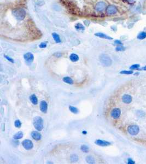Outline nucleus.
<instances>
[{
	"label": "nucleus",
	"instance_id": "obj_1",
	"mask_svg": "<svg viewBox=\"0 0 146 164\" xmlns=\"http://www.w3.org/2000/svg\"><path fill=\"white\" fill-rule=\"evenodd\" d=\"M13 14L15 18L19 21H21L24 20L26 16V12L22 8L15 9L13 11Z\"/></svg>",
	"mask_w": 146,
	"mask_h": 164
},
{
	"label": "nucleus",
	"instance_id": "obj_2",
	"mask_svg": "<svg viewBox=\"0 0 146 164\" xmlns=\"http://www.w3.org/2000/svg\"><path fill=\"white\" fill-rule=\"evenodd\" d=\"M33 126L37 131H42L44 128L43 119L41 117H36L33 119Z\"/></svg>",
	"mask_w": 146,
	"mask_h": 164
},
{
	"label": "nucleus",
	"instance_id": "obj_3",
	"mask_svg": "<svg viewBox=\"0 0 146 164\" xmlns=\"http://www.w3.org/2000/svg\"><path fill=\"white\" fill-rule=\"evenodd\" d=\"M100 61L104 66L108 67L112 65V61L109 56L107 54H102L100 56Z\"/></svg>",
	"mask_w": 146,
	"mask_h": 164
},
{
	"label": "nucleus",
	"instance_id": "obj_4",
	"mask_svg": "<svg viewBox=\"0 0 146 164\" xmlns=\"http://www.w3.org/2000/svg\"><path fill=\"white\" fill-rule=\"evenodd\" d=\"M140 131L139 127L137 125H131L128 128V132L132 136L137 135Z\"/></svg>",
	"mask_w": 146,
	"mask_h": 164
},
{
	"label": "nucleus",
	"instance_id": "obj_5",
	"mask_svg": "<svg viewBox=\"0 0 146 164\" xmlns=\"http://www.w3.org/2000/svg\"><path fill=\"white\" fill-rule=\"evenodd\" d=\"M118 12V9L115 5H110L107 7L106 9V14L108 15H112L116 14Z\"/></svg>",
	"mask_w": 146,
	"mask_h": 164
},
{
	"label": "nucleus",
	"instance_id": "obj_6",
	"mask_svg": "<svg viewBox=\"0 0 146 164\" xmlns=\"http://www.w3.org/2000/svg\"><path fill=\"white\" fill-rule=\"evenodd\" d=\"M22 146L25 149L30 150L33 147V144L32 142L30 139H25L22 141Z\"/></svg>",
	"mask_w": 146,
	"mask_h": 164
},
{
	"label": "nucleus",
	"instance_id": "obj_7",
	"mask_svg": "<svg viewBox=\"0 0 146 164\" xmlns=\"http://www.w3.org/2000/svg\"><path fill=\"white\" fill-rule=\"evenodd\" d=\"M106 4L104 2H99L95 5V10L97 12H102L106 9Z\"/></svg>",
	"mask_w": 146,
	"mask_h": 164
},
{
	"label": "nucleus",
	"instance_id": "obj_8",
	"mask_svg": "<svg viewBox=\"0 0 146 164\" xmlns=\"http://www.w3.org/2000/svg\"><path fill=\"white\" fill-rule=\"evenodd\" d=\"M121 115V110L118 108H115L111 112V116L114 119L119 118Z\"/></svg>",
	"mask_w": 146,
	"mask_h": 164
},
{
	"label": "nucleus",
	"instance_id": "obj_9",
	"mask_svg": "<svg viewBox=\"0 0 146 164\" xmlns=\"http://www.w3.org/2000/svg\"><path fill=\"white\" fill-rule=\"evenodd\" d=\"M24 58L27 64H30L33 61L34 55L31 53H27L24 55Z\"/></svg>",
	"mask_w": 146,
	"mask_h": 164
},
{
	"label": "nucleus",
	"instance_id": "obj_10",
	"mask_svg": "<svg viewBox=\"0 0 146 164\" xmlns=\"http://www.w3.org/2000/svg\"><path fill=\"white\" fill-rule=\"evenodd\" d=\"M95 143L96 144H97V146H102V147L108 146H110V145H111V143L109 142L102 140V139H97V140L95 142Z\"/></svg>",
	"mask_w": 146,
	"mask_h": 164
},
{
	"label": "nucleus",
	"instance_id": "obj_11",
	"mask_svg": "<svg viewBox=\"0 0 146 164\" xmlns=\"http://www.w3.org/2000/svg\"><path fill=\"white\" fill-rule=\"evenodd\" d=\"M40 109L42 112L46 113L48 110V103L46 101H42L40 103Z\"/></svg>",
	"mask_w": 146,
	"mask_h": 164
},
{
	"label": "nucleus",
	"instance_id": "obj_12",
	"mask_svg": "<svg viewBox=\"0 0 146 164\" xmlns=\"http://www.w3.org/2000/svg\"><path fill=\"white\" fill-rule=\"evenodd\" d=\"M31 137L33 138V139H34L36 141H40L41 140V138H42V135L38 131H33L31 132Z\"/></svg>",
	"mask_w": 146,
	"mask_h": 164
},
{
	"label": "nucleus",
	"instance_id": "obj_13",
	"mask_svg": "<svg viewBox=\"0 0 146 164\" xmlns=\"http://www.w3.org/2000/svg\"><path fill=\"white\" fill-rule=\"evenodd\" d=\"M122 101L125 103H130L132 102V97L128 94L124 95L122 96Z\"/></svg>",
	"mask_w": 146,
	"mask_h": 164
},
{
	"label": "nucleus",
	"instance_id": "obj_14",
	"mask_svg": "<svg viewBox=\"0 0 146 164\" xmlns=\"http://www.w3.org/2000/svg\"><path fill=\"white\" fill-rule=\"evenodd\" d=\"M95 35L97 37H100V38L106 39V40H113V38H112V37L107 36V35L104 34V33H101V32L96 33H95Z\"/></svg>",
	"mask_w": 146,
	"mask_h": 164
},
{
	"label": "nucleus",
	"instance_id": "obj_15",
	"mask_svg": "<svg viewBox=\"0 0 146 164\" xmlns=\"http://www.w3.org/2000/svg\"><path fill=\"white\" fill-rule=\"evenodd\" d=\"M30 100L34 105H37L38 104V99L35 95L33 94L30 96Z\"/></svg>",
	"mask_w": 146,
	"mask_h": 164
},
{
	"label": "nucleus",
	"instance_id": "obj_16",
	"mask_svg": "<svg viewBox=\"0 0 146 164\" xmlns=\"http://www.w3.org/2000/svg\"><path fill=\"white\" fill-rule=\"evenodd\" d=\"M52 36H53V38L55 42L57 43H59L61 42V41L60 40V38L59 35L57 34V33L53 32L52 33Z\"/></svg>",
	"mask_w": 146,
	"mask_h": 164
},
{
	"label": "nucleus",
	"instance_id": "obj_17",
	"mask_svg": "<svg viewBox=\"0 0 146 164\" xmlns=\"http://www.w3.org/2000/svg\"><path fill=\"white\" fill-rule=\"evenodd\" d=\"M70 59L72 62H77L79 60V56L76 54H72L70 56Z\"/></svg>",
	"mask_w": 146,
	"mask_h": 164
},
{
	"label": "nucleus",
	"instance_id": "obj_18",
	"mask_svg": "<svg viewBox=\"0 0 146 164\" xmlns=\"http://www.w3.org/2000/svg\"><path fill=\"white\" fill-rule=\"evenodd\" d=\"M63 82L68 84L72 85L73 84V81L72 79H71V78L69 77H65L63 78Z\"/></svg>",
	"mask_w": 146,
	"mask_h": 164
},
{
	"label": "nucleus",
	"instance_id": "obj_19",
	"mask_svg": "<svg viewBox=\"0 0 146 164\" xmlns=\"http://www.w3.org/2000/svg\"><path fill=\"white\" fill-rule=\"evenodd\" d=\"M22 137H23V133H22L21 131H19L15 134L13 136V138L14 139H16V140H18V139H20L22 138Z\"/></svg>",
	"mask_w": 146,
	"mask_h": 164
},
{
	"label": "nucleus",
	"instance_id": "obj_20",
	"mask_svg": "<svg viewBox=\"0 0 146 164\" xmlns=\"http://www.w3.org/2000/svg\"><path fill=\"white\" fill-rule=\"evenodd\" d=\"M75 28L77 30H78V31H80V30L84 31V30H85V27H84V26L80 23H77V24H76Z\"/></svg>",
	"mask_w": 146,
	"mask_h": 164
},
{
	"label": "nucleus",
	"instance_id": "obj_21",
	"mask_svg": "<svg viewBox=\"0 0 146 164\" xmlns=\"http://www.w3.org/2000/svg\"><path fill=\"white\" fill-rule=\"evenodd\" d=\"M146 38V32H143H143H140L137 36V38L138 39V40H144V39H145Z\"/></svg>",
	"mask_w": 146,
	"mask_h": 164
},
{
	"label": "nucleus",
	"instance_id": "obj_22",
	"mask_svg": "<svg viewBox=\"0 0 146 164\" xmlns=\"http://www.w3.org/2000/svg\"><path fill=\"white\" fill-rule=\"evenodd\" d=\"M69 109H70V111L71 112L74 113V114H77V113L79 112V111H78L77 108L73 107V106H69Z\"/></svg>",
	"mask_w": 146,
	"mask_h": 164
},
{
	"label": "nucleus",
	"instance_id": "obj_23",
	"mask_svg": "<svg viewBox=\"0 0 146 164\" xmlns=\"http://www.w3.org/2000/svg\"><path fill=\"white\" fill-rule=\"evenodd\" d=\"M86 161H87V163L88 164H94L95 163V159L94 158L91 156H87L86 158Z\"/></svg>",
	"mask_w": 146,
	"mask_h": 164
},
{
	"label": "nucleus",
	"instance_id": "obj_24",
	"mask_svg": "<svg viewBox=\"0 0 146 164\" xmlns=\"http://www.w3.org/2000/svg\"><path fill=\"white\" fill-rule=\"evenodd\" d=\"M80 149L84 153H87L89 152V147L87 146H86V145H82L81 147H80Z\"/></svg>",
	"mask_w": 146,
	"mask_h": 164
},
{
	"label": "nucleus",
	"instance_id": "obj_25",
	"mask_svg": "<svg viewBox=\"0 0 146 164\" xmlns=\"http://www.w3.org/2000/svg\"><path fill=\"white\" fill-rule=\"evenodd\" d=\"M78 160V156L76 154H73L71 156V161L72 162H77Z\"/></svg>",
	"mask_w": 146,
	"mask_h": 164
},
{
	"label": "nucleus",
	"instance_id": "obj_26",
	"mask_svg": "<svg viewBox=\"0 0 146 164\" xmlns=\"http://www.w3.org/2000/svg\"><path fill=\"white\" fill-rule=\"evenodd\" d=\"M14 125L16 128H20L21 126V123L20 121L18 119V120H16L14 122Z\"/></svg>",
	"mask_w": 146,
	"mask_h": 164
},
{
	"label": "nucleus",
	"instance_id": "obj_27",
	"mask_svg": "<svg viewBox=\"0 0 146 164\" xmlns=\"http://www.w3.org/2000/svg\"><path fill=\"white\" fill-rule=\"evenodd\" d=\"M115 50H116V51H124V50H125V48L122 46H117V48H115Z\"/></svg>",
	"mask_w": 146,
	"mask_h": 164
},
{
	"label": "nucleus",
	"instance_id": "obj_28",
	"mask_svg": "<svg viewBox=\"0 0 146 164\" xmlns=\"http://www.w3.org/2000/svg\"><path fill=\"white\" fill-rule=\"evenodd\" d=\"M132 73V71H123L120 72V74H131Z\"/></svg>",
	"mask_w": 146,
	"mask_h": 164
},
{
	"label": "nucleus",
	"instance_id": "obj_29",
	"mask_svg": "<svg viewBox=\"0 0 146 164\" xmlns=\"http://www.w3.org/2000/svg\"><path fill=\"white\" fill-rule=\"evenodd\" d=\"M140 65L139 64H135V65H132V66L130 67V69L131 70H135V69H138L140 67Z\"/></svg>",
	"mask_w": 146,
	"mask_h": 164
},
{
	"label": "nucleus",
	"instance_id": "obj_30",
	"mask_svg": "<svg viewBox=\"0 0 146 164\" xmlns=\"http://www.w3.org/2000/svg\"><path fill=\"white\" fill-rule=\"evenodd\" d=\"M47 46V42H42L40 44V45H39V47L43 49V48H46Z\"/></svg>",
	"mask_w": 146,
	"mask_h": 164
},
{
	"label": "nucleus",
	"instance_id": "obj_31",
	"mask_svg": "<svg viewBox=\"0 0 146 164\" xmlns=\"http://www.w3.org/2000/svg\"><path fill=\"white\" fill-rule=\"evenodd\" d=\"M4 56H5V58L7 60H8L9 61H10V62H12V63H14V60L12 58H11L10 57H9V56H7L6 55H5Z\"/></svg>",
	"mask_w": 146,
	"mask_h": 164
},
{
	"label": "nucleus",
	"instance_id": "obj_32",
	"mask_svg": "<svg viewBox=\"0 0 146 164\" xmlns=\"http://www.w3.org/2000/svg\"><path fill=\"white\" fill-rule=\"evenodd\" d=\"M115 44H117V45H119V46H121L123 44V43H121V41H119V40H115Z\"/></svg>",
	"mask_w": 146,
	"mask_h": 164
},
{
	"label": "nucleus",
	"instance_id": "obj_33",
	"mask_svg": "<svg viewBox=\"0 0 146 164\" xmlns=\"http://www.w3.org/2000/svg\"><path fill=\"white\" fill-rule=\"evenodd\" d=\"M128 163L129 164H135V161H134V160H132L131 159H130V158L128 159Z\"/></svg>",
	"mask_w": 146,
	"mask_h": 164
},
{
	"label": "nucleus",
	"instance_id": "obj_34",
	"mask_svg": "<svg viewBox=\"0 0 146 164\" xmlns=\"http://www.w3.org/2000/svg\"><path fill=\"white\" fill-rule=\"evenodd\" d=\"M54 55H57V57H60L62 55H61V54L57 53V54H54Z\"/></svg>",
	"mask_w": 146,
	"mask_h": 164
},
{
	"label": "nucleus",
	"instance_id": "obj_35",
	"mask_svg": "<svg viewBox=\"0 0 146 164\" xmlns=\"http://www.w3.org/2000/svg\"><path fill=\"white\" fill-rule=\"evenodd\" d=\"M82 133H83V135H86V134L87 133V131H82Z\"/></svg>",
	"mask_w": 146,
	"mask_h": 164
},
{
	"label": "nucleus",
	"instance_id": "obj_36",
	"mask_svg": "<svg viewBox=\"0 0 146 164\" xmlns=\"http://www.w3.org/2000/svg\"><path fill=\"white\" fill-rule=\"evenodd\" d=\"M127 1H128L129 2H133L134 1V0H126Z\"/></svg>",
	"mask_w": 146,
	"mask_h": 164
},
{
	"label": "nucleus",
	"instance_id": "obj_37",
	"mask_svg": "<svg viewBox=\"0 0 146 164\" xmlns=\"http://www.w3.org/2000/svg\"><path fill=\"white\" fill-rule=\"evenodd\" d=\"M142 69H143L144 71H146V66L144 67H143V68H142Z\"/></svg>",
	"mask_w": 146,
	"mask_h": 164
}]
</instances>
